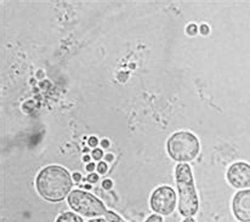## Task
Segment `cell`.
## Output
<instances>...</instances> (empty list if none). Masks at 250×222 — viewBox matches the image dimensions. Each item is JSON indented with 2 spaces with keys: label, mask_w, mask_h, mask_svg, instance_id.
I'll return each mask as SVG.
<instances>
[{
  "label": "cell",
  "mask_w": 250,
  "mask_h": 222,
  "mask_svg": "<svg viewBox=\"0 0 250 222\" xmlns=\"http://www.w3.org/2000/svg\"><path fill=\"white\" fill-rule=\"evenodd\" d=\"M73 180L66 168L49 165L42 168L36 179V189L39 196L50 203H59L71 193Z\"/></svg>",
  "instance_id": "cell-1"
},
{
  "label": "cell",
  "mask_w": 250,
  "mask_h": 222,
  "mask_svg": "<svg viewBox=\"0 0 250 222\" xmlns=\"http://www.w3.org/2000/svg\"><path fill=\"white\" fill-rule=\"evenodd\" d=\"M175 182L179 194V202H177L179 213L185 218H193L199 210V198L192 168L188 164H177L175 168Z\"/></svg>",
  "instance_id": "cell-2"
},
{
  "label": "cell",
  "mask_w": 250,
  "mask_h": 222,
  "mask_svg": "<svg viewBox=\"0 0 250 222\" xmlns=\"http://www.w3.org/2000/svg\"><path fill=\"white\" fill-rule=\"evenodd\" d=\"M201 143L198 137L191 131H176L167 139V152L176 163H189L198 157Z\"/></svg>",
  "instance_id": "cell-3"
},
{
  "label": "cell",
  "mask_w": 250,
  "mask_h": 222,
  "mask_svg": "<svg viewBox=\"0 0 250 222\" xmlns=\"http://www.w3.org/2000/svg\"><path fill=\"white\" fill-rule=\"evenodd\" d=\"M67 203L74 213L81 214L85 218L95 219L97 216L106 215L108 211L104 203H102L97 197L81 189L72 191L67 197Z\"/></svg>",
  "instance_id": "cell-4"
},
{
  "label": "cell",
  "mask_w": 250,
  "mask_h": 222,
  "mask_svg": "<svg viewBox=\"0 0 250 222\" xmlns=\"http://www.w3.org/2000/svg\"><path fill=\"white\" fill-rule=\"evenodd\" d=\"M177 204V194L170 186H159L153 189L149 197V206L154 214L169 216L174 213Z\"/></svg>",
  "instance_id": "cell-5"
},
{
  "label": "cell",
  "mask_w": 250,
  "mask_h": 222,
  "mask_svg": "<svg viewBox=\"0 0 250 222\" xmlns=\"http://www.w3.org/2000/svg\"><path fill=\"white\" fill-rule=\"evenodd\" d=\"M226 180L233 188H250V164L247 161H236L226 171Z\"/></svg>",
  "instance_id": "cell-6"
},
{
  "label": "cell",
  "mask_w": 250,
  "mask_h": 222,
  "mask_svg": "<svg viewBox=\"0 0 250 222\" xmlns=\"http://www.w3.org/2000/svg\"><path fill=\"white\" fill-rule=\"evenodd\" d=\"M232 214L239 222H250V188L239 189L231 202Z\"/></svg>",
  "instance_id": "cell-7"
},
{
  "label": "cell",
  "mask_w": 250,
  "mask_h": 222,
  "mask_svg": "<svg viewBox=\"0 0 250 222\" xmlns=\"http://www.w3.org/2000/svg\"><path fill=\"white\" fill-rule=\"evenodd\" d=\"M55 222H84V220L83 218L79 216L77 213H73V211H66V213L60 214Z\"/></svg>",
  "instance_id": "cell-8"
},
{
  "label": "cell",
  "mask_w": 250,
  "mask_h": 222,
  "mask_svg": "<svg viewBox=\"0 0 250 222\" xmlns=\"http://www.w3.org/2000/svg\"><path fill=\"white\" fill-rule=\"evenodd\" d=\"M104 216H106V220L108 222H126L118 214L114 213V211H107V214Z\"/></svg>",
  "instance_id": "cell-9"
},
{
  "label": "cell",
  "mask_w": 250,
  "mask_h": 222,
  "mask_svg": "<svg viewBox=\"0 0 250 222\" xmlns=\"http://www.w3.org/2000/svg\"><path fill=\"white\" fill-rule=\"evenodd\" d=\"M186 33L188 34L189 37H194L197 33H198V27L194 23H189L186 28Z\"/></svg>",
  "instance_id": "cell-10"
},
{
  "label": "cell",
  "mask_w": 250,
  "mask_h": 222,
  "mask_svg": "<svg viewBox=\"0 0 250 222\" xmlns=\"http://www.w3.org/2000/svg\"><path fill=\"white\" fill-rule=\"evenodd\" d=\"M91 158L95 159V161H101L104 158V152L100 148H95L91 153Z\"/></svg>",
  "instance_id": "cell-11"
},
{
  "label": "cell",
  "mask_w": 250,
  "mask_h": 222,
  "mask_svg": "<svg viewBox=\"0 0 250 222\" xmlns=\"http://www.w3.org/2000/svg\"><path fill=\"white\" fill-rule=\"evenodd\" d=\"M145 222H164V221H163V216L162 215H158V214H152V215H149L148 218L145 220Z\"/></svg>",
  "instance_id": "cell-12"
},
{
  "label": "cell",
  "mask_w": 250,
  "mask_h": 222,
  "mask_svg": "<svg viewBox=\"0 0 250 222\" xmlns=\"http://www.w3.org/2000/svg\"><path fill=\"white\" fill-rule=\"evenodd\" d=\"M96 170H97V174H106L107 170H108L107 163H104V161H100V163L96 165Z\"/></svg>",
  "instance_id": "cell-13"
},
{
  "label": "cell",
  "mask_w": 250,
  "mask_h": 222,
  "mask_svg": "<svg viewBox=\"0 0 250 222\" xmlns=\"http://www.w3.org/2000/svg\"><path fill=\"white\" fill-rule=\"evenodd\" d=\"M99 175L100 174H95V173L89 174L86 178V181L90 182V183H96V182L99 181Z\"/></svg>",
  "instance_id": "cell-14"
},
{
  "label": "cell",
  "mask_w": 250,
  "mask_h": 222,
  "mask_svg": "<svg viewBox=\"0 0 250 222\" xmlns=\"http://www.w3.org/2000/svg\"><path fill=\"white\" fill-rule=\"evenodd\" d=\"M102 187H104V189H112V187H113V182H112V180L109 179L104 180V181L102 182Z\"/></svg>",
  "instance_id": "cell-15"
},
{
  "label": "cell",
  "mask_w": 250,
  "mask_h": 222,
  "mask_svg": "<svg viewBox=\"0 0 250 222\" xmlns=\"http://www.w3.org/2000/svg\"><path fill=\"white\" fill-rule=\"evenodd\" d=\"M97 144H99V140H97L95 136L90 137V139H89V146L90 147H95V148H96Z\"/></svg>",
  "instance_id": "cell-16"
},
{
  "label": "cell",
  "mask_w": 250,
  "mask_h": 222,
  "mask_svg": "<svg viewBox=\"0 0 250 222\" xmlns=\"http://www.w3.org/2000/svg\"><path fill=\"white\" fill-rule=\"evenodd\" d=\"M199 31H201V33L203 34V36H207V34L209 33V27L207 26V24H202L201 28H199Z\"/></svg>",
  "instance_id": "cell-17"
},
{
  "label": "cell",
  "mask_w": 250,
  "mask_h": 222,
  "mask_svg": "<svg viewBox=\"0 0 250 222\" xmlns=\"http://www.w3.org/2000/svg\"><path fill=\"white\" fill-rule=\"evenodd\" d=\"M85 169H86V171H89L90 174L95 173V164L94 163H87V165L85 166Z\"/></svg>",
  "instance_id": "cell-18"
},
{
  "label": "cell",
  "mask_w": 250,
  "mask_h": 222,
  "mask_svg": "<svg viewBox=\"0 0 250 222\" xmlns=\"http://www.w3.org/2000/svg\"><path fill=\"white\" fill-rule=\"evenodd\" d=\"M87 222H108V221L104 218H95V219H91V220H89Z\"/></svg>",
  "instance_id": "cell-19"
},
{
  "label": "cell",
  "mask_w": 250,
  "mask_h": 222,
  "mask_svg": "<svg viewBox=\"0 0 250 222\" xmlns=\"http://www.w3.org/2000/svg\"><path fill=\"white\" fill-rule=\"evenodd\" d=\"M73 180H74V181H76V183H78V182H81V180H82L81 174H79V173L73 174Z\"/></svg>",
  "instance_id": "cell-20"
},
{
  "label": "cell",
  "mask_w": 250,
  "mask_h": 222,
  "mask_svg": "<svg viewBox=\"0 0 250 222\" xmlns=\"http://www.w3.org/2000/svg\"><path fill=\"white\" fill-rule=\"evenodd\" d=\"M101 146L104 147V148H108V147H109L108 140H104V141H101Z\"/></svg>",
  "instance_id": "cell-21"
},
{
  "label": "cell",
  "mask_w": 250,
  "mask_h": 222,
  "mask_svg": "<svg viewBox=\"0 0 250 222\" xmlns=\"http://www.w3.org/2000/svg\"><path fill=\"white\" fill-rule=\"evenodd\" d=\"M181 222H196V220H194L193 218H186L185 220H182Z\"/></svg>",
  "instance_id": "cell-22"
},
{
  "label": "cell",
  "mask_w": 250,
  "mask_h": 222,
  "mask_svg": "<svg viewBox=\"0 0 250 222\" xmlns=\"http://www.w3.org/2000/svg\"><path fill=\"white\" fill-rule=\"evenodd\" d=\"M106 159H107V161H113V156H112L111 153H108L106 156Z\"/></svg>",
  "instance_id": "cell-23"
},
{
  "label": "cell",
  "mask_w": 250,
  "mask_h": 222,
  "mask_svg": "<svg viewBox=\"0 0 250 222\" xmlns=\"http://www.w3.org/2000/svg\"><path fill=\"white\" fill-rule=\"evenodd\" d=\"M83 161H90V157H89V156H85L84 158H83Z\"/></svg>",
  "instance_id": "cell-24"
}]
</instances>
